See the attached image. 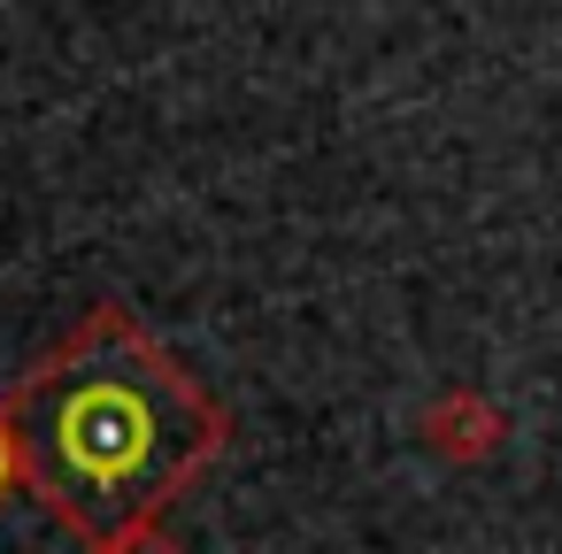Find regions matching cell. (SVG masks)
Segmentation results:
<instances>
[{
    "label": "cell",
    "mask_w": 562,
    "mask_h": 554,
    "mask_svg": "<svg viewBox=\"0 0 562 554\" xmlns=\"http://www.w3.org/2000/svg\"><path fill=\"white\" fill-rule=\"evenodd\" d=\"M9 408L24 431L32 493L93 554L147 546L155 516L224 446V416L193 393V377L132 339L116 316L63 347Z\"/></svg>",
    "instance_id": "6da1fadb"
},
{
    "label": "cell",
    "mask_w": 562,
    "mask_h": 554,
    "mask_svg": "<svg viewBox=\"0 0 562 554\" xmlns=\"http://www.w3.org/2000/svg\"><path fill=\"white\" fill-rule=\"evenodd\" d=\"M24 477V431H16V408L0 400V493Z\"/></svg>",
    "instance_id": "7a4b0ae2"
}]
</instances>
